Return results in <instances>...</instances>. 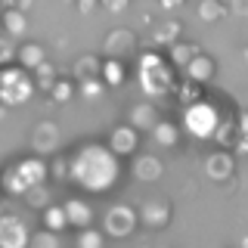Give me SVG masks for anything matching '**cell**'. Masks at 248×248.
<instances>
[{"instance_id":"1","label":"cell","mask_w":248,"mask_h":248,"mask_svg":"<svg viewBox=\"0 0 248 248\" xmlns=\"http://www.w3.org/2000/svg\"><path fill=\"white\" fill-rule=\"evenodd\" d=\"M118 155L108 146L87 143L68 158V183H75L84 192H108L118 183Z\"/></svg>"},{"instance_id":"2","label":"cell","mask_w":248,"mask_h":248,"mask_svg":"<svg viewBox=\"0 0 248 248\" xmlns=\"http://www.w3.org/2000/svg\"><path fill=\"white\" fill-rule=\"evenodd\" d=\"M137 75H140V87H143V93L149 99H165L177 87L174 65H170L161 53H155V50H149V53H143V56H140Z\"/></svg>"},{"instance_id":"3","label":"cell","mask_w":248,"mask_h":248,"mask_svg":"<svg viewBox=\"0 0 248 248\" xmlns=\"http://www.w3.org/2000/svg\"><path fill=\"white\" fill-rule=\"evenodd\" d=\"M44 180H46V161H44V155L31 152L28 158H19L0 170V192L6 199H22V192L28 186L44 183Z\"/></svg>"},{"instance_id":"4","label":"cell","mask_w":248,"mask_h":248,"mask_svg":"<svg viewBox=\"0 0 248 248\" xmlns=\"http://www.w3.org/2000/svg\"><path fill=\"white\" fill-rule=\"evenodd\" d=\"M37 93L34 81H31L28 68L22 65H0V106L16 108L31 103V96Z\"/></svg>"},{"instance_id":"5","label":"cell","mask_w":248,"mask_h":248,"mask_svg":"<svg viewBox=\"0 0 248 248\" xmlns=\"http://www.w3.org/2000/svg\"><path fill=\"white\" fill-rule=\"evenodd\" d=\"M183 124L192 137L199 140H211L214 127L220 124V108H217L208 96H199L196 103L183 106Z\"/></svg>"},{"instance_id":"6","label":"cell","mask_w":248,"mask_h":248,"mask_svg":"<svg viewBox=\"0 0 248 248\" xmlns=\"http://www.w3.org/2000/svg\"><path fill=\"white\" fill-rule=\"evenodd\" d=\"M137 230V211L130 205H112L103 214V236L106 239H127Z\"/></svg>"},{"instance_id":"7","label":"cell","mask_w":248,"mask_h":248,"mask_svg":"<svg viewBox=\"0 0 248 248\" xmlns=\"http://www.w3.org/2000/svg\"><path fill=\"white\" fill-rule=\"evenodd\" d=\"M170 214H174V208H170L168 196H149L137 208V223H143L146 230H165L170 223Z\"/></svg>"},{"instance_id":"8","label":"cell","mask_w":248,"mask_h":248,"mask_svg":"<svg viewBox=\"0 0 248 248\" xmlns=\"http://www.w3.org/2000/svg\"><path fill=\"white\" fill-rule=\"evenodd\" d=\"M59 143H62V130L53 118L37 121L34 130H31V140H28V146H31L34 155H53L59 149Z\"/></svg>"},{"instance_id":"9","label":"cell","mask_w":248,"mask_h":248,"mask_svg":"<svg viewBox=\"0 0 248 248\" xmlns=\"http://www.w3.org/2000/svg\"><path fill=\"white\" fill-rule=\"evenodd\" d=\"M28 223L13 211H0V248H25Z\"/></svg>"},{"instance_id":"10","label":"cell","mask_w":248,"mask_h":248,"mask_svg":"<svg viewBox=\"0 0 248 248\" xmlns=\"http://www.w3.org/2000/svg\"><path fill=\"white\" fill-rule=\"evenodd\" d=\"M137 31L130 28H112L103 37V56L106 59H127L130 53L137 50Z\"/></svg>"},{"instance_id":"11","label":"cell","mask_w":248,"mask_h":248,"mask_svg":"<svg viewBox=\"0 0 248 248\" xmlns=\"http://www.w3.org/2000/svg\"><path fill=\"white\" fill-rule=\"evenodd\" d=\"M180 72H183V78H186V81L208 84V81H211V78L217 75V62H214V56H211V53H205V50L199 46V50H196V56H192L189 62H186V65L180 68Z\"/></svg>"},{"instance_id":"12","label":"cell","mask_w":248,"mask_h":248,"mask_svg":"<svg viewBox=\"0 0 248 248\" xmlns=\"http://www.w3.org/2000/svg\"><path fill=\"white\" fill-rule=\"evenodd\" d=\"M108 149H112L118 158H127V155H134L140 149V130L134 124H118V127L108 134Z\"/></svg>"},{"instance_id":"13","label":"cell","mask_w":248,"mask_h":248,"mask_svg":"<svg viewBox=\"0 0 248 248\" xmlns=\"http://www.w3.org/2000/svg\"><path fill=\"white\" fill-rule=\"evenodd\" d=\"M205 174L211 177L214 183H223V180H232V174H236V158H232V152L227 149H217L205 158Z\"/></svg>"},{"instance_id":"14","label":"cell","mask_w":248,"mask_h":248,"mask_svg":"<svg viewBox=\"0 0 248 248\" xmlns=\"http://www.w3.org/2000/svg\"><path fill=\"white\" fill-rule=\"evenodd\" d=\"M0 34L10 37V41H22L28 34V13L0 6Z\"/></svg>"},{"instance_id":"15","label":"cell","mask_w":248,"mask_h":248,"mask_svg":"<svg viewBox=\"0 0 248 248\" xmlns=\"http://www.w3.org/2000/svg\"><path fill=\"white\" fill-rule=\"evenodd\" d=\"M130 174H134V180H140V183H155L165 174V165H161L158 155H137L134 165H130Z\"/></svg>"},{"instance_id":"16","label":"cell","mask_w":248,"mask_h":248,"mask_svg":"<svg viewBox=\"0 0 248 248\" xmlns=\"http://www.w3.org/2000/svg\"><path fill=\"white\" fill-rule=\"evenodd\" d=\"M158 106L149 103V99H143V103H134L127 112V124H134L137 130H152V124L158 121Z\"/></svg>"},{"instance_id":"17","label":"cell","mask_w":248,"mask_h":248,"mask_svg":"<svg viewBox=\"0 0 248 248\" xmlns=\"http://www.w3.org/2000/svg\"><path fill=\"white\" fill-rule=\"evenodd\" d=\"M62 211H65L68 227H87V223H93V214H96L87 199H68L62 205Z\"/></svg>"},{"instance_id":"18","label":"cell","mask_w":248,"mask_h":248,"mask_svg":"<svg viewBox=\"0 0 248 248\" xmlns=\"http://www.w3.org/2000/svg\"><path fill=\"white\" fill-rule=\"evenodd\" d=\"M16 62H19L22 68H34L37 62H44L46 59V46L44 44H37V41H25V37H22V44L16 46V56H13Z\"/></svg>"},{"instance_id":"19","label":"cell","mask_w":248,"mask_h":248,"mask_svg":"<svg viewBox=\"0 0 248 248\" xmlns=\"http://www.w3.org/2000/svg\"><path fill=\"white\" fill-rule=\"evenodd\" d=\"M149 134H152L155 143H158V146H165V149H174V146L180 143V127H177L174 121H165V118H158V121H155Z\"/></svg>"},{"instance_id":"20","label":"cell","mask_w":248,"mask_h":248,"mask_svg":"<svg viewBox=\"0 0 248 248\" xmlns=\"http://www.w3.org/2000/svg\"><path fill=\"white\" fill-rule=\"evenodd\" d=\"M196 50H199V44H192V41H180V37H177L174 44H168V62H170L174 68H183L186 62L196 56Z\"/></svg>"},{"instance_id":"21","label":"cell","mask_w":248,"mask_h":248,"mask_svg":"<svg viewBox=\"0 0 248 248\" xmlns=\"http://www.w3.org/2000/svg\"><path fill=\"white\" fill-rule=\"evenodd\" d=\"M99 65H103V59H99L96 53H84V56H78L75 65H72L75 81H84V78H99Z\"/></svg>"},{"instance_id":"22","label":"cell","mask_w":248,"mask_h":248,"mask_svg":"<svg viewBox=\"0 0 248 248\" xmlns=\"http://www.w3.org/2000/svg\"><path fill=\"white\" fill-rule=\"evenodd\" d=\"M180 34H183V22L180 19H168V22H158V25H155L152 41L158 46H168V44H174Z\"/></svg>"},{"instance_id":"23","label":"cell","mask_w":248,"mask_h":248,"mask_svg":"<svg viewBox=\"0 0 248 248\" xmlns=\"http://www.w3.org/2000/svg\"><path fill=\"white\" fill-rule=\"evenodd\" d=\"M99 81L106 87H121L124 84V59H103L99 65Z\"/></svg>"},{"instance_id":"24","label":"cell","mask_w":248,"mask_h":248,"mask_svg":"<svg viewBox=\"0 0 248 248\" xmlns=\"http://www.w3.org/2000/svg\"><path fill=\"white\" fill-rule=\"evenodd\" d=\"M227 3L223 0H199V22H205V25H217V22H223V16H227Z\"/></svg>"},{"instance_id":"25","label":"cell","mask_w":248,"mask_h":248,"mask_svg":"<svg viewBox=\"0 0 248 248\" xmlns=\"http://www.w3.org/2000/svg\"><path fill=\"white\" fill-rule=\"evenodd\" d=\"M56 78H59V75H56V65H53L50 59L37 62V65L31 68V81H34V87H37V90H44V93L50 90V84L56 81Z\"/></svg>"},{"instance_id":"26","label":"cell","mask_w":248,"mask_h":248,"mask_svg":"<svg viewBox=\"0 0 248 248\" xmlns=\"http://www.w3.org/2000/svg\"><path fill=\"white\" fill-rule=\"evenodd\" d=\"M41 220H44V227L46 230H53V232H62L68 227V220H65V211H62V205H44L41 208Z\"/></svg>"},{"instance_id":"27","label":"cell","mask_w":248,"mask_h":248,"mask_svg":"<svg viewBox=\"0 0 248 248\" xmlns=\"http://www.w3.org/2000/svg\"><path fill=\"white\" fill-rule=\"evenodd\" d=\"M75 93L81 99H87V103H96L106 93V84L99 81V78H84V81H75Z\"/></svg>"},{"instance_id":"28","label":"cell","mask_w":248,"mask_h":248,"mask_svg":"<svg viewBox=\"0 0 248 248\" xmlns=\"http://www.w3.org/2000/svg\"><path fill=\"white\" fill-rule=\"evenodd\" d=\"M22 199H25V205L28 208H34V211H41L44 205H50V186L44 183H34V186H28L25 192H22Z\"/></svg>"},{"instance_id":"29","label":"cell","mask_w":248,"mask_h":248,"mask_svg":"<svg viewBox=\"0 0 248 248\" xmlns=\"http://www.w3.org/2000/svg\"><path fill=\"white\" fill-rule=\"evenodd\" d=\"M46 96H50L53 103H68V99H75V78H56V81L50 84V90H46Z\"/></svg>"},{"instance_id":"30","label":"cell","mask_w":248,"mask_h":248,"mask_svg":"<svg viewBox=\"0 0 248 248\" xmlns=\"http://www.w3.org/2000/svg\"><path fill=\"white\" fill-rule=\"evenodd\" d=\"M103 242H106V236L99 230H93L90 223L87 227H78V236H75L78 248H103Z\"/></svg>"},{"instance_id":"31","label":"cell","mask_w":248,"mask_h":248,"mask_svg":"<svg viewBox=\"0 0 248 248\" xmlns=\"http://www.w3.org/2000/svg\"><path fill=\"white\" fill-rule=\"evenodd\" d=\"M174 96L180 99V106H189V103H196V99L202 96V84H196V81H183L174 87Z\"/></svg>"},{"instance_id":"32","label":"cell","mask_w":248,"mask_h":248,"mask_svg":"<svg viewBox=\"0 0 248 248\" xmlns=\"http://www.w3.org/2000/svg\"><path fill=\"white\" fill-rule=\"evenodd\" d=\"M28 245L31 248H59V232L53 230H41V232H28Z\"/></svg>"},{"instance_id":"33","label":"cell","mask_w":248,"mask_h":248,"mask_svg":"<svg viewBox=\"0 0 248 248\" xmlns=\"http://www.w3.org/2000/svg\"><path fill=\"white\" fill-rule=\"evenodd\" d=\"M46 177H53V183H68V158L56 155L53 165H46Z\"/></svg>"},{"instance_id":"34","label":"cell","mask_w":248,"mask_h":248,"mask_svg":"<svg viewBox=\"0 0 248 248\" xmlns=\"http://www.w3.org/2000/svg\"><path fill=\"white\" fill-rule=\"evenodd\" d=\"M99 6H103L106 13H115V16H118V13H124L130 6V0H99Z\"/></svg>"},{"instance_id":"35","label":"cell","mask_w":248,"mask_h":248,"mask_svg":"<svg viewBox=\"0 0 248 248\" xmlns=\"http://www.w3.org/2000/svg\"><path fill=\"white\" fill-rule=\"evenodd\" d=\"M13 56H16V46L10 44V37H3V41H0V65H6Z\"/></svg>"},{"instance_id":"36","label":"cell","mask_w":248,"mask_h":248,"mask_svg":"<svg viewBox=\"0 0 248 248\" xmlns=\"http://www.w3.org/2000/svg\"><path fill=\"white\" fill-rule=\"evenodd\" d=\"M75 6H78V13H81V16H90V13H96L99 0H75Z\"/></svg>"},{"instance_id":"37","label":"cell","mask_w":248,"mask_h":248,"mask_svg":"<svg viewBox=\"0 0 248 248\" xmlns=\"http://www.w3.org/2000/svg\"><path fill=\"white\" fill-rule=\"evenodd\" d=\"M31 3H34V0H0V6H10V10H22V13H28V10H31Z\"/></svg>"},{"instance_id":"38","label":"cell","mask_w":248,"mask_h":248,"mask_svg":"<svg viewBox=\"0 0 248 248\" xmlns=\"http://www.w3.org/2000/svg\"><path fill=\"white\" fill-rule=\"evenodd\" d=\"M158 6L165 13H170V10H180V6H186V0H158Z\"/></svg>"},{"instance_id":"39","label":"cell","mask_w":248,"mask_h":248,"mask_svg":"<svg viewBox=\"0 0 248 248\" xmlns=\"http://www.w3.org/2000/svg\"><path fill=\"white\" fill-rule=\"evenodd\" d=\"M227 10H232L236 16H248V0H232V6H227Z\"/></svg>"},{"instance_id":"40","label":"cell","mask_w":248,"mask_h":248,"mask_svg":"<svg viewBox=\"0 0 248 248\" xmlns=\"http://www.w3.org/2000/svg\"><path fill=\"white\" fill-rule=\"evenodd\" d=\"M3 115H6V106H0V121H3Z\"/></svg>"}]
</instances>
